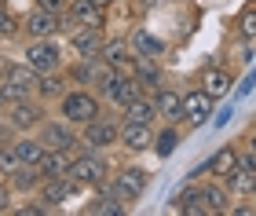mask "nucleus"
<instances>
[{
	"label": "nucleus",
	"mask_w": 256,
	"mask_h": 216,
	"mask_svg": "<svg viewBox=\"0 0 256 216\" xmlns=\"http://www.w3.org/2000/svg\"><path fill=\"white\" fill-rule=\"evenodd\" d=\"M102 110H106V103H102V96L96 88H77V84H70L66 96L55 103V114L66 118L70 124H77V128H84L88 121H96Z\"/></svg>",
	"instance_id": "nucleus-1"
},
{
	"label": "nucleus",
	"mask_w": 256,
	"mask_h": 216,
	"mask_svg": "<svg viewBox=\"0 0 256 216\" xmlns=\"http://www.w3.org/2000/svg\"><path fill=\"white\" fill-rule=\"evenodd\" d=\"M110 190L118 202H124L128 209L136 206L139 198L146 194V187H150V168H143V165H136V162H128V165H118L114 168V176L102 184Z\"/></svg>",
	"instance_id": "nucleus-2"
},
{
	"label": "nucleus",
	"mask_w": 256,
	"mask_h": 216,
	"mask_svg": "<svg viewBox=\"0 0 256 216\" xmlns=\"http://www.w3.org/2000/svg\"><path fill=\"white\" fill-rule=\"evenodd\" d=\"M22 59L44 77V74H59L70 59V52H66V40L48 37V40H26L22 44Z\"/></svg>",
	"instance_id": "nucleus-3"
},
{
	"label": "nucleus",
	"mask_w": 256,
	"mask_h": 216,
	"mask_svg": "<svg viewBox=\"0 0 256 216\" xmlns=\"http://www.w3.org/2000/svg\"><path fill=\"white\" fill-rule=\"evenodd\" d=\"M80 146L84 150H114V146H121V118L118 110H102L96 121H88L84 128H80Z\"/></svg>",
	"instance_id": "nucleus-4"
},
{
	"label": "nucleus",
	"mask_w": 256,
	"mask_h": 216,
	"mask_svg": "<svg viewBox=\"0 0 256 216\" xmlns=\"http://www.w3.org/2000/svg\"><path fill=\"white\" fill-rule=\"evenodd\" d=\"M77 22L70 15H52L44 8H30L22 15V40H48V37H66Z\"/></svg>",
	"instance_id": "nucleus-5"
},
{
	"label": "nucleus",
	"mask_w": 256,
	"mask_h": 216,
	"mask_svg": "<svg viewBox=\"0 0 256 216\" xmlns=\"http://www.w3.org/2000/svg\"><path fill=\"white\" fill-rule=\"evenodd\" d=\"M114 165L110 158H106V150H84V146H80V150L74 154V165H70V176L74 180H80V184L84 187H92L96 190L99 184H106V180L114 176Z\"/></svg>",
	"instance_id": "nucleus-6"
},
{
	"label": "nucleus",
	"mask_w": 256,
	"mask_h": 216,
	"mask_svg": "<svg viewBox=\"0 0 256 216\" xmlns=\"http://www.w3.org/2000/svg\"><path fill=\"white\" fill-rule=\"evenodd\" d=\"M55 114V106H48L44 99H37V96H30V99H18V103H11L8 106V128L11 132H37L44 121H48Z\"/></svg>",
	"instance_id": "nucleus-7"
},
{
	"label": "nucleus",
	"mask_w": 256,
	"mask_h": 216,
	"mask_svg": "<svg viewBox=\"0 0 256 216\" xmlns=\"http://www.w3.org/2000/svg\"><path fill=\"white\" fill-rule=\"evenodd\" d=\"M37 136H40V143L48 146V150H70V154L80 150V128L70 124L66 118H59V114H52L37 128Z\"/></svg>",
	"instance_id": "nucleus-8"
},
{
	"label": "nucleus",
	"mask_w": 256,
	"mask_h": 216,
	"mask_svg": "<svg viewBox=\"0 0 256 216\" xmlns=\"http://www.w3.org/2000/svg\"><path fill=\"white\" fill-rule=\"evenodd\" d=\"M106 37H110L106 26H74L62 40H66V52L77 55V59H99Z\"/></svg>",
	"instance_id": "nucleus-9"
},
{
	"label": "nucleus",
	"mask_w": 256,
	"mask_h": 216,
	"mask_svg": "<svg viewBox=\"0 0 256 216\" xmlns=\"http://www.w3.org/2000/svg\"><path fill=\"white\" fill-rule=\"evenodd\" d=\"M216 106H220V103L205 92L202 84H198V88H187V92H183V128H187V132L208 128V121H212Z\"/></svg>",
	"instance_id": "nucleus-10"
},
{
	"label": "nucleus",
	"mask_w": 256,
	"mask_h": 216,
	"mask_svg": "<svg viewBox=\"0 0 256 216\" xmlns=\"http://www.w3.org/2000/svg\"><path fill=\"white\" fill-rule=\"evenodd\" d=\"M238 140H230V143H220L212 154H208V162H202L190 172V180H202V176H216V180H224V176H230L238 168Z\"/></svg>",
	"instance_id": "nucleus-11"
},
{
	"label": "nucleus",
	"mask_w": 256,
	"mask_h": 216,
	"mask_svg": "<svg viewBox=\"0 0 256 216\" xmlns=\"http://www.w3.org/2000/svg\"><path fill=\"white\" fill-rule=\"evenodd\" d=\"M106 66H114L118 74H132V66H136V52H132V44H128V33H110L106 44H102V55H99Z\"/></svg>",
	"instance_id": "nucleus-12"
},
{
	"label": "nucleus",
	"mask_w": 256,
	"mask_h": 216,
	"mask_svg": "<svg viewBox=\"0 0 256 216\" xmlns=\"http://www.w3.org/2000/svg\"><path fill=\"white\" fill-rule=\"evenodd\" d=\"M143 92H146V88L139 84V77H136V74H118V77H114V84L106 88V92H102V103H106L110 110H121L124 103L139 99Z\"/></svg>",
	"instance_id": "nucleus-13"
},
{
	"label": "nucleus",
	"mask_w": 256,
	"mask_h": 216,
	"mask_svg": "<svg viewBox=\"0 0 256 216\" xmlns=\"http://www.w3.org/2000/svg\"><path fill=\"white\" fill-rule=\"evenodd\" d=\"M154 128H158V124L121 121V150H128V154H150V150H154Z\"/></svg>",
	"instance_id": "nucleus-14"
},
{
	"label": "nucleus",
	"mask_w": 256,
	"mask_h": 216,
	"mask_svg": "<svg viewBox=\"0 0 256 216\" xmlns=\"http://www.w3.org/2000/svg\"><path fill=\"white\" fill-rule=\"evenodd\" d=\"M183 132H187V128H183L180 121H158V128H154V150H150V154H154L158 162H168V158L180 150Z\"/></svg>",
	"instance_id": "nucleus-15"
},
{
	"label": "nucleus",
	"mask_w": 256,
	"mask_h": 216,
	"mask_svg": "<svg viewBox=\"0 0 256 216\" xmlns=\"http://www.w3.org/2000/svg\"><path fill=\"white\" fill-rule=\"evenodd\" d=\"M198 184H202V198H205L208 212H212V216H227V212H230V206H234V194L227 190L224 180H216V176H202Z\"/></svg>",
	"instance_id": "nucleus-16"
},
{
	"label": "nucleus",
	"mask_w": 256,
	"mask_h": 216,
	"mask_svg": "<svg viewBox=\"0 0 256 216\" xmlns=\"http://www.w3.org/2000/svg\"><path fill=\"white\" fill-rule=\"evenodd\" d=\"M121 121H139V124H158L161 114H158V103H154V92H143L139 99H132V103H124L118 110Z\"/></svg>",
	"instance_id": "nucleus-17"
},
{
	"label": "nucleus",
	"mask_w": 256,
	"mask_h": 216,
	"mask_svg": "<svg viewBox=\"0 0 256 216\" xmlns=\"http://www.w3.org/2000/svg\"><path fill=\"white\" fill-rule=\"evenodd\" d=\"M198 84H202L205 92L216 99V103L234 92V77H230V70H224V66H205L202 77H198Z\"/></svg>",
	"instance_id": "nucleus-18"
},
{
	"label": "nucleus",
	"mask_w": 256,
	"mask_h": 216,
	"mask_svg": "<svg viewBox=\"0 0 256 216\" xmlns=\"http://www.w3.org/2000/svg\"><path fill=\"white\" fill-rule=\"evenodd\" d=\"M154 103H158L161 121H180L183 124V92H180V88H172L165 81L161 88H154Z\"/></svg>",
	"instance_id": "nucleus-19"
},
{
	"label": "nucleus",
	"mask_w": 256,
	"mask_h": 216,
	"mask_svg": "<svg viewBox=\"0 0 256 216\" xmlns=\"http://www.w3.org/2000/svg\"><path fill=\"white\" fill-rule=\"evenodd\" d=\"M128 44H132L136 55H154V59H165L168 44L158 37V33H150L146 26H132L128 30Z\"/></svg>",
	"instance_id": "nucleus-20"
},
{
	"label": "nucleus",
	"mask_w": 256,
	"mask_h": 216,
	"mask_svg": "<svg viewBox=\"0 0 256 216\" xmlns=\"http://www.w3.org/2000/svg\"><path fill=\"white\" fill-rule=\"evenodd\" d=\"M132 74L139 77V84H143L146 92H154V88H161V84L168 81V77H165V66H161V59H154V55H136Z\"/></svg>",
	"instance_id": "nucleus-21"
},
{
	"label": "nucleus",
	"mask_w": 256,
	"mask_h": 216,
	"mask_svg": "<svg viewBox=\"0 0 256 216\" xmlns=\"http://www.w3.org/2000/svg\"><path fill=\"white\" fill-rule=\"evenodd\" d=\"M37 198L44 202V209H48V212H59L66 202L74 198V190H70V176H62V180H44L40 190H37Z\"/></svg>",
	"instance_id": "nucleus-22"
},
{
	"label": "nucleus",
	"mask_w": 256,
	"mask_h": 216,
	"mask_svg": "<svg viewBox=\"0 0 256 216\" xmlns=\"http://www.w3.org/2000/svg\"><path fill=\"white\" fill-rule=\"evenodd\" d=\"M84 212H88V216H124V212H128V206H124V202H118L106 187L99 184L96 190H92V202L84 206Z\"/></svg>",
	"instance_id": "nucleus-23"
},
{
	"label": "nucleus",
	"mask_w": 256,
	"mask_h": 216,
	"mask_svg": "<svg viewBox=\"0 0 256 216\" xmlns=\"http://www.w3.org/2000/svg\"><path fill=\"white\" fill-rule=\"evenodd\" d=\"M8 184L15 187V194H18V198H33V194L40 190V184H44V172H40L37 165H22L18 172H11V176H8Z\"/></svg>",
	"instance_id": "nucleus-24"
},
{
	"label": "nucleus",
	"mask_w": 256,
	"mask_h": 216,
	"mask_svg": "<svg viewBox=\"0 0 256 216\" xmlns=\"http://www.w3.org/2000/svg\"><path fill=\"white\" fill-rule=\"evenodd\" d=\"M96 62L99 59H77V55H70L66 66H62L66 81L77 84V88H92V81H96Z\"/></svg>",
	"instance_id": "nucleus-25"
},
{
	"label": "nucleus",
	"mask_w": 256,
	"mask_h": 216,
	"mask_svg": "<svg viewBox=\"0 0 256 216\" xmlns=\"http://www.w3.org/2000/svg\"><path fill=\"white\" fill-rule=\"evenodd\" d=\"M66 15L74 18L77 26H106V22H110V11L96 8V4H92V0H74Z\"/></svg>",
	"instance_id": "nucleus-26"
},
{
	"label": "nucleus",
	"mask_w": 256,
	"mask_h": 216,
	"mask_svg": "<svg viewBox=\"0 0 256 216\" xmlns=\"http://www.w3.org/2000/svg\"><path fill=\"white\" fill-rule=\"evenodd\" d=\"M11 143H15V150H18V158H22V165H40V158L48 154V146L40 143V136H37V132H18Z\"/></svg>",
	"instance_id": "nucleus-27"
},
{
	"label": "nucleus",
	"mask_w": 256,
	"mask_h": 216,
	"mask_svg": "<svg viewBox=\"0 0 256 216\" xmlns=\"http://www.w3.org/2000/svg\"><path fill=\"white\" fill-rule=\"evenodd\" d=\"M70 165H74V154L70 150H48L37 168L44 172V180H62V176H70Z\"/></svg>",
	"instance_id": "nucleus-28"
},
{
	"label": "nucleus",
	"mask_w": 256,
	"mask_h": 216,
	"mask_svg": "<svg viewBox=\"0 0 256 216\" xmlns=\"http://www.w3.org/2000/svg\"><path fill=\"white\" fill-rule=\"evenodd\" d=\"M66 88H70V81H66L62 70H59V74H44L40 84H37V99H44L48 106H55V103L66 96Z\"/></svg>",
	"instance_id": "nucleus-29"
},
{
	"label": "nucleus",
	"mask_w": 256,
	"mask_h": 216,
	"mask_svg": "<svg viewBox=\"0 0 256 216\" xmlns=\"http://www.w3.org/2000/svg\"><path fill=\"white\" fill-rule=\"evenodd\" d=\"M224 184H227V190L234 194V202L238 198H252V190H256V172H249V168H234L230 176H224Z\"/></svg>",
	"instance_id": "nucleus-30"
},
{
	"label": "nucleus",
	"mask_w": 256,
	"mask_h": 216,
	"mask_svg": "<svg viewBox=\"0 0 256 216\" xmlns=\"http://www.w3.org/2000/svg\"><path fill=\"white\" fill-rule=\"evenodd\" d=\"M234 33H238V40H252L256 44V4H246V8L238 11Z\"/></svg>",
	"instance_id": "nucleus-31"
},
{
	"label": "nucleus",
	"mask_w": 256,
	"mask_h": 216,
	"mask_svg": "<svg viewBox=\"0 0 256 216\" xmlns=\"http://www.w3.org/2000/svg\"><path fill=\"white\" fill-rule=\"evenodd\" d=\"M234 114H238V103L234 99H220V106H216V114H212V121H208V132H224L230 121H234Z\"/></svg>",
	"instance_id": "nucleus-32"
},
{
	"label": "nucleus",
	"mask_w": 256,
	"mask_h": 216,
	"mask_svg": "<svg viewBox=\"0 0 256 216\" xmlns=\"http://www.w3.org/2000/svg\"><path fill=\"white\" fill-rule=\"evenodd\" d=\"M22 168V158H18V150H15V143L11 140H0V176H11V172H18Z\"/></svg>",
	"instance_id": "nucleus-33"
},
{
	"label": "nucleus",
	"mask_w": 256,
	"mask_h": 216,
	"mask_svg": "<svg viewBox=\"0 0 256 216\" xmlns=\"http://www.w3.org/2000/svg\"><path fill=\"white\" fill-rule=\"evenodd\" d=\"M15 37H22V18L11 15L8 4H0V40H15Z\"/></svg>",
	"instance_id": "nucleus-34"
},
{
	"label": "nucleus",
	"mask_w": 256,
	"mask_h": 216,
	"mask_svg": "<svg viewBox=\"0 0 256 216\" xmlns=\"http://www.w3.org/2000/svg\"><path fill=\"white\" fill-rule=\"evenodd\" d=\"M15 202H18L15 187H11L8 180L0 176V216H11V212H15Z\"/></svg>",
	"instance_id": "nucleus-35"
},
{
	"label": "nucleus",
	"mask_w": 256,
	"mask_h": 216,
	"mask_svg": "<svg viewBox=\"0 0 256 216\" xmlns=\"http://www.w3.org/2000/svg\"><path fill=\"white\" fill-rule=\"evenodd\" d=\"M70 4H74V0H33V8H44V11H52V15H66Z\"/></svg>",
	"instance_id": "nucleus-36"
},
{
	"label": "nucleus",
	"mask_w": 256,
	"mask_h": 216,
	"mask_svg": "<svg viewBox=\"0 0 256 216\" xmlns=\"http://www.w3.org/2000/svg\"><path fill=\"white\" fill-rule=\"evenodd\" d=\"M238 165H242V168H249V172H256V150H252L249 143H242V146H238Z\"/></svg>",
	"instance_id": "nucleus-37"
},
{
	"label": "nucleus",
	"mask_w": 256,
	"mask_h": 216,
	"mask_svg": "<svg viewBox=\"0 0 256 216\" xmlns=\"http://www.w3.org/2000/svg\"><path fill=\"white\" fill-rule=\"evenodd\" d=\"M92 4H96V8H102V11H114V8L121 4V0H92Z\"/></svg>",
	"instance_id": "nucleus-38"
},
{
	"label": "nucleus",
	"mask_w": 256,
	"mask_h": 216,
	"mask_svg": "<svg viewBox=\"0 0 256 216\" xmlns=\"http://www.w3.org/2000/svg\"><path fill=\"white\" fill-rule=\"evenodd\" d=\"M139 8H143V11H154V8H161V0H139Z\"/></svg>",
	"instance_id": "nucleus-39"
},
{
	"label": "nucleus",
	"mask_w": 256,
	"mask_h": 216,
	"mask_svg": "<svg viewBox=\"0 0 256 216\" xmlns=\"http://www.w3.org/2000/svg\"><path fill=\"white\" fill-rule=\"evenodd\" d=\"M246 143H249V146H252V150H256V124H252V128H249V132H246Z\"/></svg>",
	"instance_id": "nucleus-40"
},
{
	"label": "nucleus",
	"mask_w": 256,
	"mask_h": 216,
	"mask_svg": "<svg viewBox=\"0 0 256 216\" xmlns=\"http://www.w3.org/2000/svg\"><path fill=\"white\" fill-rule=\"evenodd\" d=\"M4 124H8V106L0 103V128H4Z\"/></svg>",
	"instance_id": "nucleus-41"
},
{
	"label": "nucleus",
	"mask_w": 256,
	"mask_h": 216,
	"mask_svg": "<svg viewBox=\"0 0 256 216\" xmlns=\"http://www.w3.org/2000/svg\"><path fill=\"white\" fill-rule=\"evenodd\" d=\"M0 4H15V0H0Z\"/></svg>",
	"instance_id": "nucleus-42"
},
{
	"label": "nucleus",
	"mask_w": 256,
	"mask_h": 216,
	"mask_svg": "<svg viewBox=\"0 0 256 216\" xmlns=\"http://www.w3.org/2000/svg\"><path fill=\"white\" fill-rule=\"evenodd\" d=\"M252 4H256V0H252Z\"/></svg>",
	"instance_id": "nucleus-43"
},
{
	"label": "nucleus",
	"mask_w": 256,
	"mask_h": 216,
	"mask_svg": "<svg viewBox=\"0 0 256 216\" xmlns=\"http://www.w3.org/2000/svg\"><path fill=\"white\" fill-rule=\"evenodd\" d=\"M252 124H256V121H252Z\"/></svg>",
	"instance_id": "nucleus-44"
}]
</instances>
